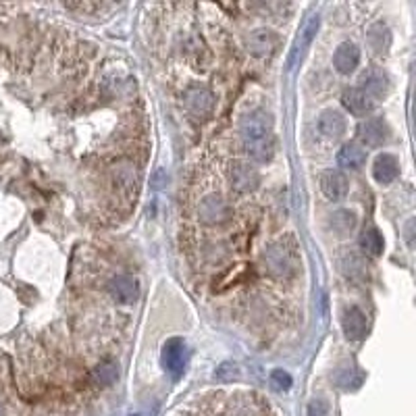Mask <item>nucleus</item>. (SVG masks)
Segmentation results:
<instances>
[{"label":"nucleus","mask_w":416,"mask_h":416,"mask_svg":"<svg viewBox=\"0 0 416 416\" xmlns=\"http://www.w3.org/2000/svg\"><path fill=\"white\" fill-rule=\"evenodd\" d=\"M356 227V215L352 211H337L333 217H331V229L335 236L343 238L348 236L352 229Z\"/></svg>","instance_id":"obj_21"},{"label":"nucleus","mask_w":416,"mask_h":416,"mask_svg":"<svg viewBox=\"0 0 416 416\" xmlns=\"http://www.w3.org/2000/svg\"><path fill=\"white\" fill-rule=\"evenodd\" d=\"M358 140L368 146V148H381L389 140V127L385 119L381 117H370L360 121L358 125Z\"/></svg>","instance_id":"obj_6"},{"label":"nucleus","mask_w":416,"mask_h":416,"mask_svg":"<svg viewBox=\"0 0 416 416\" xmlns=\"http://www.w3.org/2000/svg\"><path fill=\"white\" fill-rule=\"evenodd\" d=\"M0 416H3V408H0Z\"/></svg>","instance_id":"obj_26"},{"label":"nucleus","mask_w":416,"mask_h":416,"mask_svg":"<svg viewBox=\"0 0 416 416\" xmlns=\"http://www.w3.org/2000/svg\"><path fill=\"white\" fill-rule=\"evenodd\" d=\"M366 44H368V48H370L375 55L387 53L389 46H391V32H389V28L383 26V23L370 26L368 32H366Z\"/></svg>","instance_id":"obj_18"},{"label":"nucleus","mask_w":416,"mask_h":416,"mask_svg":"<svg viewBox=\"0 0 416 416\" xmlns=\"http://www.w3.org/2000/svg\"><path fill=\"white\" fill-rule=\"evenodd\" d=\"M319 131L329 138V140H337L346 133V119L339 111H325L319 117Z\"/></svg>","instance_id":"obj_17"},{"label":"nucleus","mask_w":416,"mask_h":416,"mask_svg":"<svg viewBox=\"0 0 416 416\" xmlns=\"http://www.w3.org/2000/svg\"><path fill=\"white\" fill-rule=\"evenodd\" d=\"M94 377H96L98 383H102V385H111V383L117 381V377H119V368H117L115 362H104V364L96 366Z\"/></svg>","instance_id":"obj_22"},{"label":"nucleus","mask_w":416,"mask_h":416,"mask_svg":"<svg viewBox=\"0 0 416 416\" xmlns=\"http://www.w3.org/2000/svg\"><path fill=\"white\" fill-rule=\"evenodd\" d=\"M341 102L343 106L352 113V115H366L372 106H375V100L360 88H350L343 92L341 96Z\"/></svg>","instance_id":"obj_16"},{"label":"nucleus","mask_w":416,"mask_h":416,"mask_svg":"<svg viewBox=\"0 0 416 416\" xmlns=\"http://www.w3.org/2000/svg\"><path fill=\"white\" fill-rule=\"evenodd\" d=\"M360 248L364 250V254L377 258L383 254V248H385V242H383V236L379 234V229L375 227H368L360 234Z\"/></svg>","instance_id":"obj_20"},{"label":"nucleus","mask_w":416,"mask_h":416,"mask_svg":"<svg viewBox=\"0 0 416 416\" xmlns=\"http://www.w3.org/2000/svg\"><path fill=\"white\" fill-rule=\"evenodd\" d=\"M240 135L246 152L256 162H269L275 152L273 119L265 111H250L242 117Z\"/></svg>","instance_id":"obj_1"},{"label":"nucleus","mask_w":416,"mask_h":416,"mask_svg":"<svg viewBox=\"0 0 416 416\" xmlns=\"http://www.w3.org/2000/svg\"><path fill=\"white\" fill-rule=\"evenodd\" d=\"M160 360H162V366L164 370L173 377V379H179L185 370V364H187V348H185V341L181 337H171L164 341L162 346V354H160Z\"/></svg>","instance_id":"obj_4"},{"label":"nucleus","mask_w":416,"mask_h":416,"mask_svg":"<svg viewBox=\"0 0 416 416\" xmlns=\"http://www.w3.org/2000/svg\"><path fill=\"white\" fill-rule=\"evenodd\" d=\"M133 416H138V414H133Z\"/></svg>","instance_id":"obj_27"},{"label":"nucleus","mask_w":416,"mask_h":416,"mask_svg":"<svg viewBox=\"0 0 416 416\" xmlns=\"http://www.w3.org/2000/svg\"><path fill=\"white\" fill-rule=\"evenodd\" d=\"M337 162L343 169L350 171H360L366 162V152L364 148H360L358 144H346L339 152H337Z\"/></svg>","instance_id":"obj_19"},{"label":"nucleus","mask_w":416,"mask_h":416,"mask_svg":"<svg viewBox=\"0 0 416 416\" xmlns=\"http://www.w3.org/2000/svg\"><path fill=\"white\" fill-rule=\"evenodd\" d=\"M261 183V175L256 171V167H252L250 162H236L231 167V185L242 191V193H248V191H254Z\"/></svg>","instance_id":"obj_10"},{"label":"nucleus","mask_w":416,"mask_h":416,"mask_svg":"<svg viewBox=\"0 0 416 416\" xmlns=\"http://www.w3.org/2000/svg\"><path fill=\"white\" fill-rule=\"evenodd\" d=\"M360 84H362L360 90H364L372 100H375V98H381V96H385V94L389 92V77H387L381 69H370V71H366V73L362 75Z\"/></svg>","instance_id":"obj_15"},{"label":"nucleus","mask_w":416,"mask_h":416,"mask_svg":"<svg viewBox=\"0 0 416 416\" xmlns=\"http://www.w3.org/2000/svg\"><path fill=\"white\" fill-rule=\"evenodd\" d=\"M341 325H343L346 337L352 339V341H360V339H364V335L368 333V319H366V314L362 312V308H358V306H350V308L343 312Z\"/></svg>","instance_id":"obj_11"},{"label":"nucleus","mask_w":416,"mask_h":416,"mask_svg":"<svg viewBox=\"0 0 416 416\" xmlns=\"http://www.w3.org/2000/svg\"><path fill=\"white\" fill-rule=\"evenodd\" d=\"M319 183H321V191L329 200H343L348 196V189H350L348 177L341 171H333V169L323 171L319 177Z\"/></svg>","instance_id":"obj_9"},{"label":"nucleus","mask_w":416,"mask_h":416,"mask_svg":"<svg viewBox=\"0 0 416 416\" xmlns=\"http://www.w3.org/2000/svg\"><path fill=\"white\" fill-rule=\"evenodd\" d=\"M183 102H185V108L196 115V117H206L208 113L213 111L215 106V96L213 92L204 88V86H193L189 90H185L183 94Z\"/></svg>","instance_id":"obj_7"},{"label":"nucleus","mask_w":416,"mask_h":416,"mask_svg":"<svg viewBox=\"0 0 416 416\" xmlns=\"http://www.w3.org/2000/svg\"><path fill=\"white\" fill-rule=\"evenodd\" d=\"M319 26H321L319 13H310L308 19L304 21V26H302L298 38L294 40L292 50H290V57H287V67H290V69H294L296 65H300V61L304 59L306 50L310 48V44H312V40H314V36H316V32H319Z\"/></svg>","instance_id":"obj_5"},{"label":"nucleus","mask_w":416,"mask_h":416,"mask_svg":"<svg viewBox=\"0 0 416 416\" xmlns=\"http://www.w3.org/2000/svg\"><path fill=\"white\" fill-rule=\"evenodd\" d=\"M240 375V370H238V366L236 364H223L219 370H217V379H221V381H231L234 377H238Z\"/></svg>","instance_id":"obj_25"},{"label":"nucleus","mask_w":416,"mask_h":416,"mask_svg":"<svg viewBox=\"0 0 416 416\" xmlns=\"http://www.w3.org/2000/svg\"><path fill=\"white\" fill-rule=\"evenodd\" d=\"M397 171H399L397 158L393 154H389V152L379 154L375 164H372V177L381 185H389L397 177Z\"/></svg>","instance_id":"obj_14"},{"label":"nucleus","mask_w":416,"mask_h":416,"mask_svg":"<svg viewBox=\"0 0 416 416\" xmlns=\"http://www.w3.org/2000/svg\"><path fill=\"white\" fill-rule=\"evenodd\" d=\"M277 44H279L277 34L271 32V30H267V28L254 30V32L248 36V40H246V46H248L250 55H254V57H258V59L271 57V55L275 53Z\"/></svg>","instance_id":"obj_8"},{"label":"nucleus","mask_w":416,"mask_h":416,"mask_svg":"<svg viewBox=\"0 0 416 416\" xmlns=\"http://www.w3.org/2000/svg\"><path fill=\"white\" fill-rule=\"evenodd\" d=\"M292 383H294V379H292V375H290L287 370L275 368V370L271 372V385H273L277 391H287V389L292 387Z\"/></svg>","instance_id":"obj_23"},{"label":"nucleus","mask_w":416,"mask_h":416,"mask_svg":"<svg viewBox=\"0 0 416 416\" xmlns=\"http://www.w3.org/2000/svg\"><path fill=\"white\" fill-rule=\"evenodd\" d=\"M360 63V50L354 42H341L333 55V67L337 73L341 75H350L352 71H356Z\"/></svg>","instance_id":"obj_12"},{"label":"nucleus","mask_w":416,"mask_h":416,"mask_svg":"<svg viewBox=\"0 0 416 416\" xmlns=\"http://www.w3.org/2000/svg\"><path fill=\"white\" fill-rule=\"evenodd\" d=\"M308 416H329V404L323 397H314L308 404Z\"/></svg>","instance_id":"obj_24"},{"label":"nucleus","mask_w":416,"mask_h":416,"mask_svg":"<svg viewBox=\"0 0 416 416\" xmlns=\"http://www.w3.org/2000/svg\"><path fill=\"white\" fill-rule=\"evenodd\" d=\"M265 265L275 277H292L300 267L298 246L292 238L277 240L265 252Z\"/></svg>","instance_id":"obj_2"},{"label":"nucleus","mask_w":416,"mask_h":416,"mask_svg":"<svg viewBox=\"0 0 416 416\" xmlns=\"http://www.w3.org/2000/svg\"><path fill=\"white\" fill-rule=\"evenodd\" d=\"M108 292L119 304H131L138 300V281L129 275H117L108 281Z\"/></svg>","instance_id":"obj_13"},{"label":"nucleus","mask_w":416,"mask_h":416,"mask_svg":"<svg viewBox=\"0 0 416 416\" xmlns=\"http://www.w3.org/2000/svg\"><path fill=\"white\" fill-rule=\"evenodd\" d=\"M231 215H234L231 204L223 196H217V193L206 196L198 206V217L206 225H221V223L229 221Z\"/></svg>","instance_id":"obj_3"}]
</instances>
